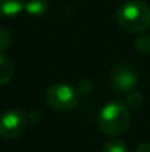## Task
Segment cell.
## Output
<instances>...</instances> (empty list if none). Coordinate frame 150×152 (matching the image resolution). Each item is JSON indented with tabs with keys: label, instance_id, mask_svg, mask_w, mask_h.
I'll return each instance as SVG.
<instances>
[{
	"label": "cell",
	"instance_id": "6da1fadb",
	"mask_svg": "<svg viewBox=\"0 0 150 152\" xmlns=\"http://www.w3.org/2000/svg\"><path fill=\"white\" fill-rule=\"evenodd\" d=\"M116 21L128 33H144L150 27V6L140 0L125 1L116 10Z\"/></svg>",
	"mask_w": 150,
	"mask_h": 152
},
{
	"label": "cell",
	"instance_id": "7a4b0ae2",
	"mask_svg": "<svg viewBox=\"0 0 150 152\" xmlns=\"http://www.w3.org/2000/svg\"><path fill=\"white\" fill-rule=\"evenodd\" d=\"M131 121L130 111L125 103L112 101L106 103L99 114V127L107 136H119L128 130Z\"/></svg>",
	"mask_w": 150,
	"mask_h": 152
},
{
	"label": "cell",
	"instance_id": "3957f363",
	"mask_svg": "<svg viewBox=\"0 0 150 152\" xmlns=\"http://www.w3.org/2000/svg\"><path fill=\"white\" fill-rule=\"evenodd\" d=\"M80 92L66 83H56L50 86L46 92V101L50 108L56 111H69L77 106Z\"/></svg>",
	"mask_w": 150,
	"mask_h": 152
},
{
	"label": "cell",
	"instance_id": "277c9868",
	"mask_svg": "<svg viewBox=\"0 0 150 152\" xmlns=\"http://www.w3.org/2000/svg\"><path fill=\"white\" fill-rule=\"evenodd\" d=\"M109 84L118 93L128 95L130 92L136 90V86L138 84V75L131 66L125 64H118L110 69Z\"/></svg>",
	"mask_w": 150,
	"mask_h": 152
},
{
	"label": "cell",
	"instance_id": "5b68a950",
	"mask_svg": "<svg viewBox=\"0 0 150 152\" xmlns=\"http://www.w3.org/2000/svg\"><path fill=\"white\" fill-rule=\"evenodd\" d=\"M27 127V115L18 109H9L0 115V136L3 139H16Z\"/></svg>",
	"mask_w": 150,
	"mask_h": 152
},
{
	"label": "cell",
	"instance_id": "8992f818",
	"mask_svg": "<svg viewBox=\"0 0 150 152\" xmlns=\"http://www.w3.org/2000/svg\"><path fill=\"white\" fill-rule=\"evenodd\" d=\"M24 9L22 0H0V15L15 16Z\"/></svg>",
	"mask_w": 150,
	"mask_h": 152
},
{
	"label": "cell",
	"instance_id": "52a82bcc",
	"mask_svg": "<svg viewBox=\"0 0 150 152\" xmlns=\"http://www.w3.org/2000/svg\"><path fill=\"white\" fill-rule=\"evenodd\" d=\"M47 0H25L24 1V9L27 13L33 16H41L47 12Z\"/></svg>",
	"mask_w": 150,
	"mask_h": 152
},
{
	"label": "cell",
	"instance_id": "ba28073f",
	"mask_svg": "<svg viewBox=\"0 0 150 152\" xmlns=\"http://www.w3.org/2000/svg\"><path fill=\"white\" fill-rule=\"evenodd\" d=\"M13 64L0 53V84H6L13 77Z\"/></svg>",
	"mask_w": 150,
	"mask_h": 152
},
{
	"label": "cell",
	"instance_id": "9c48e42d",
	"mask_svg": "<svg viewBox=\"0 0 150 152\" xmlns=\"http://www.w3.org/2000/svg\"><path fill=\"white\" fill-rule=\"evenodd\" d=\"M134 48H136V50L138 52V53H141V55H149L150 53V36H147V34L138 36V39L134 43Z\"/></svg>",
	"mask_w": 150,
	"mask_h": 152
},
{
	"label": "cell",
	"instance_id": "30bf717a",
	"mask_svg": "<svg viewBox=\"0 0 150 152\" xmlns=\"http://www.w3.org/2000/svg\"><path fill=\"white\" fill-rule=\"evenodd\" d=\"M101 152H128V146L119 139H112L103 146Z\"/></svg>",
	"mask_w": 150,
	"mask_h": 152
},
{
	"label": "cell",
	"instance_id": "8fae6325",
	"mask_svg": "<svg viewBox=\"0 0 150 152\" xmlns=\"http://www.w3.org/2000/svg\"><path fill=\"white\" fill-rule=\"evenodd\" d=\"M127 102H128V105H131V106H134V108H138V106L143 105L144 98H143V95H141L140 92L133 90V92H130V93L127 95Z\"/></svg>",
	"mask_w": 150,
	"mask_h": 152
},
{
	"label": "cell",
	"instance_id": "7c38bea8",
	"mask_svg": "<svg viewBox=\"0 0 150 152\" xmlns=\"http://www.w3.org/2000/svg\"><path fill=\"white\" fill-rule=\"evenodd\" d=\"M10 43H12V37H10L9 31L4 28H0V53L7 50L10 48Z\"/></svg>",
	"mask_w": 150,
	"mask_h": 152
},
{
	"label": "cell",
	"instance_id": "4fadbf2b",
	"mask_svg": "<svg viewBox=\"0 0 150 152\" xmlns=\"http://www.w3.org/2000/svg\"><path fill=\"white\" fill-rule=\"evenodd\" d=\"M91 87H93V86H91V83H88L87 80H83V81L80 83V86H78V89H77V90H78V92H83V93H87Z\"/></svg>",
	"mask_w": 150,
	"mask_h": 152
},
{
	"label": "cell",
	"instance_id": "5bb4252c",
	"mask_svg": "<svg viewBox=\"0 0 150 152\" xmlns=\"http://www.w3.org/2000/svg\"><path fill=\"white\" fill-rule=\"evenodd\" d=\"M136 152H150V143H141Z\"/></svg>",
	"mask_w": 150,
	"mask_h": 152
}]
</instances>
